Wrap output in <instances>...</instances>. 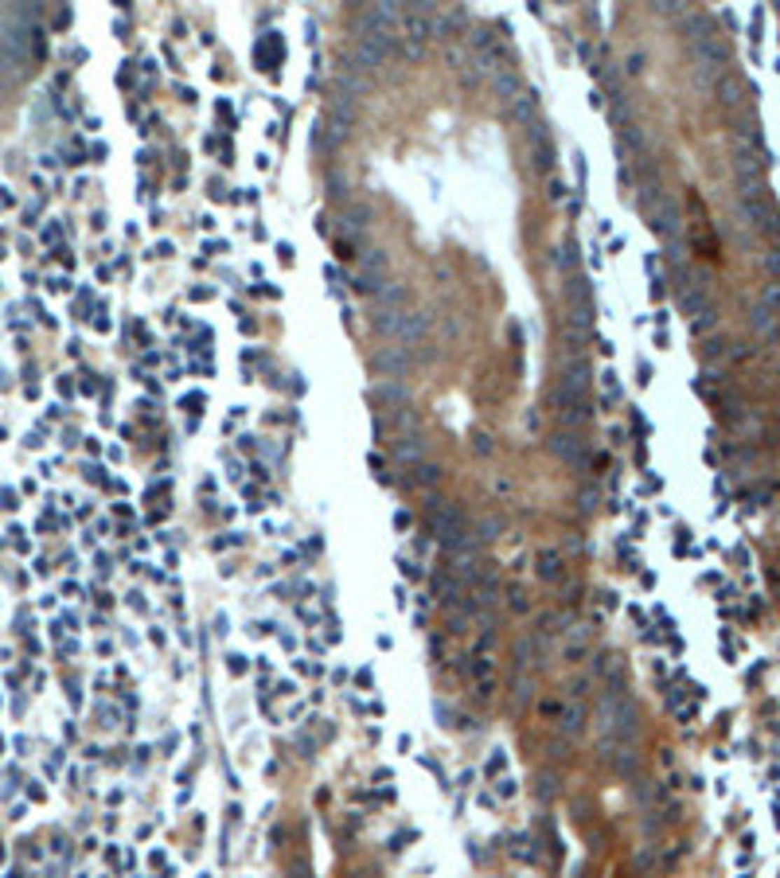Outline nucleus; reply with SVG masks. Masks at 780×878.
<instances>
[{
  "label": "nucleus",
  "instance_id": "obj_7",
  "mask_svg": "<svg viewBox=\"0 0 780 878\" xmlns=\"http://www.w3.org/2000/svg\"><path fill=\"white\" fill-rule=\"evenodd\" d=\"M550 406H554V414H558L562 426H585V422L593 418V402L566 399L562 390H554V395H550Z\"/></svg>",
  "mask_w": 780,
  "mask_h": 878
},
{
  "label": "nucleus",
  "instance_id": "obj_27",
  "mask_svg": "<svg viewBox=\"0 0 780 878\" xmlns=\"http://www.w3.org/2000/svg\"><path fill=\"white\" fill-rule=\"evenodd\" d=\"M585 652H590V640H570V644H566V660H570V664H581V660H585Z\"/></svg>",
  "mask_w": 780,
  "mask_h": 878
},
{
  "label": "nucleus",
  "instance_id": "obj_26",
  "mask_svg": "<svg viewBox=\"0 0 780 878\" xmlns=\"http://www.w3.org/2000/svg\"><path fill=\"white\" fill-rule=\"evenodd\" d=\"M558 589H562V601H578V594H581V582L578 578H558Z\"/></svg>",
  "mask_w": 780,
  "mask_h": 878
},
{
  "label": "nucleus",
  "instance_id": "obj_15",
  "mask_svg": "<svg viewBox=\"0 0 780 878\" xmlns=\"http://www.w3.org/2000/svg\"><path fill=\"white\" fill-rule=\"evenodd\" d=\"M441 465H433V461H417L414 469H410V484L414 488H437L441 484Z\"/></svg>",
  "mask_w": 780,
  "mask_h": 878
},
{
  "label": "nucleus",
  "instance_id": "obj_10",
  "mask_svg": "<svg viewBox=\"0 0 780 878\" xmlns=\"http://www.w3.org/2000/svg\"><path fill=\"white\" fill-rule=\"evenodd\" d=\"M511 121H519V125H535V114H538V90H531V86H523V90L511 98L508 106Z\"/></svg>",
  "mask_w": 780,
  "mask_h": 878
},
{
  "label": "nucleus",
  "instance_id": "obj_36",
  "mask_svg": "<svg viewBox=\"0 0 780 878\" xmlns=\"http://www.w3.org/2000/svg\"><path fill=\"white\" fill-rule=\"evenodd\" d=\"M293 691H297V683H293V679H285V683H277V695H293Z\"/></svg>",
  "mask_w": 780,
  "mask_h": 878
},
{
  "label": "nucleus",
  "instance_id": "obj_16",
  "mask_svg": "<svg viewBox=\"0 0 780 878\" xmlns=\"http://www.w3.org/2000/svg\"><path fill=\"white\" fill-rule=\"evenodd\" d=\"M402 301H406V285H402V281H390V285H382V289L375 293V305H379V313H398Z\"/></svg>",
  "mask_w": 780,
  "mask_h": 878
},
{
  "label": "nucleus",
  "instance_id": "obj_14",
  "mask_svg": "<svg viewBox=\"0 0 780 878\" xmlns=\"http://www.w3.org/2000/svg\"><path fill=\"white\" fill-rule=\"evenodd\" d=\"M394 457H398L402 465H410V469H414L417 461H426V441H422L417 434L398 437V445H394Z\"/></svg>",
  "mask_w": 780,
  "mask_h": 878
},
{
  "label": "nucleus",
  "instance_id": "obj_13",
  "mask_svg": "<svg viewBox=\"0 0 780 878\" xmlns=\"http://www.w3.org/2000/svg\"><path fill=\"white\" fill-rule=\"evenodd\" d=\"M375 399H379L382 406H394V410L410 406V395H406V387H402V379H382L379 387H375Z\"/></svg>",
  "mask_w": 780,
  "mask_h": 878
},
{
  "label": "nucleus",
  "instance_id": "obj_12",
  "mask_svg": "<svg viewBox=\"0 0 780 878\" xmlns=\"http://www.w3.org/2000/svg\"><path fill=\"white\" fill-rule=\"evenodd\" d=\"M652 226L660 235H679V207H675L671 196L655 200V211H652Z\"/></svg>",
  "mask_w": 780,
  "mask_h": 878
},
{
  "label": "nucleus",
  "instance_id": "obj_28",
  "mask_svg": "<svg viewBox=\"0 0 780 878\" xmlns=\"http://www.w3.org/2000/svg\"><path fill=\"white\" fill-rule=\"evenodd\" d=\"M367 465H371V472H375V476H379V484H390V472H386V461H382L379 453H371V457H367Z\"/></svg>",
  "mask_w": 780,
  "mask_h": 878
},
{
  "label": "nucleus",
  "instance_id": "obj_5",
  "mask_svg": "<svg viewBox=\"0 0 780 878\" xmlns=\"http://www.w3.org/2000/svg\"><path fill=\"white\" fill-rule=\"evenodd\" d=\"M386 266H390L386 250H367L363 258H359V277H355V289H359V293H379Z\"/></svg>",
  "mask_w": 780,
  "mask_h": 878
},
{
  "label": "nucleus",
  "instance_id": "obj_30",
  "mask_svg": "<svg viewBox=\"0 0 780 878\" xmlns=\"http://www.w3.org/2000/svg\"><path fill=\"white\" fill-rule=\"evenodd\" d=\"M503 765H508V757H503V750H492V757H488V765H484V769H488V773H499V769H503Z\"/></svg>",
  "mask_w": 780,
  "mask_h": 878
},
{
  "label": "nucleus",
  "instance_id": "obj_24",
  "mask_svg": "<svg viewBox=\"0 0 780 878\" xmlns=\"http://www.w3.org/2000/svg\"><path fill=\"white\" fill-rule=\"evenodd\" d=\"M468 671H472V679H480V683H484V679H492V660H488V656H476V652H472Z\"/></svg>",
  "mask_w": 780,
  "mask_h": 878
},
{
  "label": "nucleus",
  "instance_id": "obj_11",
  "mask_svg": "<svg viewBox=\"0 0 780 878\" xmlns=\"http://www.w3.org/2000/svg\"><path fill=\"white\" fill-rule=\"evenodd\" d=\"M554 722H558V734H562V738H578V734L585 730V706H581V703H566V706H558Z\"/></svg>",
  "mask_w": 780,
  "mask_h": 878
},
{
  "label": "nucleus",
  "instance_id": "obj_31",
  "mask_svg": "<svg viewBox=\"0 0 780 878\" xmlns=\"http://www.w3.org/2000/svg\"><path fill=\"white\" fill-rule=\"evenodd\" d=\"M601 379H605V390H608V399H617V395H620V383H617V375H613V371H605V375H601Z\"/></svg>",
  "mask_w": 780,
  "mask_h": 878
},
{
  "label": "nucleus",
  "instance_id": "obj_19",
  "mask_svg": "<svg viewBox=\"0 0 780 878\" xmlns=\"http://www.w3.org/2000/svg\"><path fill=\"white\" fill-rule=\"evenodd\" d=\"M355 63L363 67V71H375V67H382V55L367 39H355Z\"/></svg>",
  "mask_w": 780,
  "mask_h": 878
},
{
  "label": "nucleus",
  "instance_id": "obj_3",
  "mask_svg": "<svg viewBox=\"0 0 780 878\" xmlns=\"http://www.w3.org/2000/svg\"><path fill=\"white\" fill-rule=\"evenodd\" d=\"M375 328H379L382 336H390L398 348H414V344L426 340L429 317H426V313H406V308H398V313H379Z\"/></svg>",
  "mask_w": 780,
  "mask_h": 878
},
{
  "label": "nucleus",
  "instance_id": "obj_2",
  "mask_svg": "<svg viewBox=\"0 0 780 878\" xmlns=\"http://www.w3.org/2000/svg\"><path fill=\"white\" fill-rule=\"evenodd\" d=\"M426 523H429V535H433L437 543H441V551H453V547H464V543H472L476 535H472V527H468V519H464V512L457 504H449V500H437V496H429V516H426Z\"/></svg>",
  "mask_w": 780,
  "mask_h": 878
},
{
  "label": "nucleus",
  "instance_id": "obj_18",
  "mask_svg": "<svg viewBox=\"0 0 780 878\" xmlns=\"http://www.w3.org/2000/svg\"><path fill=\"white\" fill-rule=\"evenodd\" d=\"M492 86H496V94H503V98H515L523 86H519V74L515 71H496V78H492Z\"/></svg>",
  "mask_w": 780,
  "mask_h": 878
},
{
  "label": "nucleus",
  "instance_id": "obj_17",
  "mask_svg": "<svg viewBox=\"0 0 780 878\" xmlns=\"http://www.w3.org/2000/svg\"><path fill=\"white\" fill-rule=\"evenodd\" d=\"M535 574L543 582H558V578H562V554H558V551H538Z\"/></svg>",
  "mask_w": 780,
  "mask_h": 878
},
{
  "label": "nucleus",
  "instance_id": "obj_32",
  "mask_svg": "<svg viewBox=\"0 0 780 878\" xmlns=\"http://www.w3.org/2000/svg\"><path fill=\"white\" fill-rule=\"evenodd\" d=\"M710 324H714V313H710V308H706V313H699V320H690L695 332H702V328H710Z\"/></svg>",
  "mask_w": 780,
  "mask_h": 878
},
{
  "label": "nucleus",
  "instance_id": "obj_25",
  "mask_svg": "<svg viewBox=\"0 0 780 878\" xmlns=\"http://www.w3.org/2000/svg\"><path fill=\"white\" fill-rule=\"evenodd\" d=\"M398 570H402V578H410V582H422V578H426V570H422V562L406 558V554H402V558H398Z\"/></svg>",
  "mask_w": 780,
  "mask_h": 878
},
{
  "label": "nucleus",
  "instance_id": "obj_4",
  "mask_svg": "<svg viewBox=\"0 0 780 878\" xmlns=\"http://www.w3.org/2000/svg\"><path fill=\"white\" fill-rule=\"evenodd\" d=\"M398 20L402 16L390 8V4H367V8L359 12V20H355V27H359V36H394Z\"/></svg>",
  "mask_w": 780,
  "mask_h": 878
},
{
  "label": "nucleus",
  "instance_id": "obj_34",
  "mask_svg": "<svg viewBox=\"0 0 780 878\" xmlns=\"http://www.w3.org/2000/svg\"><path fill=\"white\" fill-rule=\"evenodd\" d=\"M410 523H414L410 512H398V516H394V527H398V531H410Z\"/></svg>",
  "mask_w": 780,
  "mask_h": 878
},
{
  "label": "nucleus",
  "instance_id": "obj_29",
  "mask_svg": "<svg viewBox=\"0 0 780 878\" xmlns=\"http://www.w3.org/2000/svg\"><path fill=\"white\" fill-rule=\"evenodd\" d=\"M515 793H519V785H515L511 777H499V781H496V797H499V800H511Z\"/></svg>",
  "mask_w": 780,
  "mask_h": 878
},
{
  "label": "nucleus",
  "instance_id": "obj_22",
  "mask_svg": "<svg viewBox=\"0 0 780 878\" xmlns=\"http://www.w3.org/2000/svg\"><path fill=\"white\" fill-rule=\"evenodd\" d=\"M394 426H398V434L406 437V434H414L417 430V414L410 406H402V410H394Z\"/></svg>",
  "mask_w": 780,
  "mask_h": 878
},
{
  "label": "nucleus",
  "instance_id": "obj_37",
  "mask_svg": "<svg viewBox=\"0 0 780 878\" xmlns=\"http://www.w3.org/2000/svg\"><path fill=\"white\" fill-rule=\"evenodd\" d=\"M679 699H683V691H679V687H671V691H667V706H679Z\"/></svg>",
  "mask_w": 780,
  "mask_h": 878
},
{
  "label": "nucleus",
  "instance_id": "obj_8",
  "mask_svg": "<svg viewBox=\"0 0 780 878\" xmlns=\"http://www.w3.org/2000/svg\"><path fill=\"white\" fill-rule=\"evenodd\" d=\"M570 324L581 328V332L593 324V297L585 289V281H573L570 285Z\"/></svg>",
  "mask_w": 780,
  "mask_h": 878
},
{
  "label": "nucleus",
  "instance_id": "obj_1",
  "mask_svg": "<svg viewBox=\"0 0 780 878\" xmlns=\"http://www.w3.org/2000/svg\"><path fill=\"white\" fill-rule=\"evenodd\" d=\"M597 726L605 742H632L636 738V706L628 699V691H605L601 687L597 699Z\"/></svg>",
  "mask_w": 780,
  "mask_h": 878
},
{
  "label": "nucleus",
  "instance_id": "obj_21",
  "mask_svg": "<svg viewBox=\"0 0 780 878\" xmlns=\"http://www.w3.org/2000/svg\"><path fill=\"white\" fill-rule=\"evenodd\" d=\"M344 219H347V226H367V219H371V207L367 203H347V211H344Z\"/></svg>",
  "mask_w": 780,
  "mask_h": 878
},
{
  "label": "nucleus",
  "instance_id": "obj_20",
  "mask_svg": "<svg viewBox=\"0 0 780 878\" xmlns=\"http://www.w3.org/2000/svg\"><path fill=\"white\" fill-rule=\"evenodd\" d=\"M554 793H558V777H554V773H538L535 777V797L538 800H554Z\"/></svg>",
  "mask_w": 780,
  "mask_h": 878
},
{
  "label": "nucleus",
  "instance_id": "obj_6",
  "mask_svg": "<svg viewBox=\"0 0 780 878\" xmlns=\"http://www.w3.org/2000/svg\"><path fill=\"white\" fill-rule=\"evenodd\" d=\"M546 445H550V453L558 457V461L573 465V469H585V465H590V445H585L581 434H554Z\"/></svg>",
  "mask_w": 780,
  "mask_h": 878
},
{
  "label": "nucleus",
  "instance_id": "obj_38",
  "mask_svg": "<svg viewBox=\"0 0 780 878\" xmlns=\"http://www.w3.org/2000/svg\"><path fill=\"white\" fill-rule=\"evenodd\" d=\"M355 683H359V687H371V671L363 668V671H359V675H355Z\"/></svg>",
  "mask_w": 780,
  "mask_h": 878
},
{
  "label": "nucleus",
  "instance_id": "obj_23",
  "mask_svg": "<svg viewBox=\"0 0 780 878\" xmlns=\"http://www.w3.org/2000/svg\"><path fill=\"white\" fill-rule=\"evenodd\" d=\"M628 149H632V153H644V133H640L636 125H628L625 137H620V153H628Z\"/></svg>",
  "mask_w": 780,
  "mask_h": 878
},
{
  "label": "nucleus",
  "instance_id": "obj_9",
  "mask_svg": "<svg viewBox=\"0 0 780 878\" xmlns=\"http://www.w3.org/2000/svg\"><path fill=\"white\" fill-rule=\"evenodd\" d=\"M375 371H379L382 379H406V371H410L406 348H382V352L375 355Z\"/></svg>",
  "mask_w": 780,
  "mask_h": 878
},
{
  "label": "nucleus",
  "instance_id": "obj_35",
  "mask_svg": "<svg viewBox=\"0 0 780 878\" xmlns=\"http://www.w3.org/2000/svg\"><path fill=\"white\" fill-rule=\"evenodd\" d=\"M250 633H254V636H270V633H273V621H258Z\"/></svg>",
  "mask_w": 780,
  "mask_h": 878
},
{
  "label": "nucleus",
  "instance_id": "obj_33",
  "mask_svg": "<svg viewBox=\"0 0 780 878\" xmlns=\"http://www.w3.org/2000/svg\"><path fill=\"white\" fill-rule=\"evenodd\" d=\"M227 664H230V671H235V675H242V671H246V656H238V652L227 656Z\"/></svg>",
  "mask_w": 780,
  "mask_h": 878
}]
</instances>
